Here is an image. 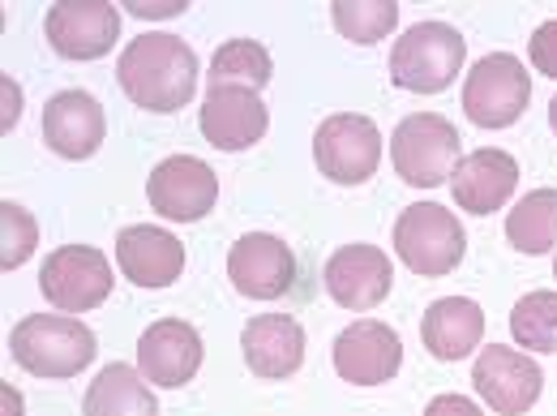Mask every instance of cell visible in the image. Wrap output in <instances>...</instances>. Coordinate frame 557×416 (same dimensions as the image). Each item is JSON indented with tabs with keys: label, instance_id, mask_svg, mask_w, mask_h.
Instances as JSON below:
<instances>
[{
	"label": "cell",
	"instance_id": "10",
	"mask_svg": "<svg viewBox=\"0 0 557 416\" xmlns=\"http://www.w3.org/2000/svg\"><path fill=\"white\" fill-rule=\"evenodd\" d=\"M48 44L65 61H99L121 35V9L108 0H61L44 17Z\"/></svg>",
	"mask_w": 557,
	"mask_h": 416
},
{
	"label": "cell",
	"instance_id": "20",
	"mask_svg": "<svg viewBox=\"0 0 557 416\" xmlns=\"http://www.w3.org/2000/svg\"><path fill=\"white\" fill-rule=\"evenodd\" d=\"M240 347H245V360L258 378L278 382L305 365V327L292 314H258L245 322Z\"/></svg>",
	"mask_w": 557,
	"mask_h": 416
},
{
	"label": "cell",
	"instance_id": "14",
	"mask_svg": "<svg viewBox=\"0 0 557 416\" xmlns=\"http://www.w3.org/2000/svg\"><path fill=\"white\" fill-rule=\"evenodd\" d=\"M322 279H326V292L335 305H344L351 314H364L391 296L395 267H391L386 249H377V245H344L331 254Z\"/></svg>",
	"mask_w": 557,
	"mask_h": 416
},
{
	"label": "cell",
	"instance_id": "6",
	"mask_svg": "<svg viewBox=\"0 0 557 416\" xmlns=\"http://www.w3.org/2000/svg\"><path fill=\"white\" fill-rule=\"evenodd\" d=\"M532 99V77L515 52H488L463 77V112L481 130H510Z\"/></svg>",
	"mask_w": 557,
	"mask_h": 416
},
{
	"label": "cell",
	"instance_id": "25",
	"mask_svg": "<svg viewBox=\"0 0 557 416\" xmlns=\"http://www.w3.org/2000/svg\"><path fill=\"white\" fill-rule=\"evenodd\" d=\"M331 17L344 39L369 48V44H382L399 26V4L395 0H335Z\"/></svg>",
	"mask_w": 557,
	"mask_h": 416
},
{
	"label": "cell",
	"instance_id": "2",
	"mask_svg": "<svg viewBox=\"0 0 557 416\" xmlns=\"http://www.w3.org/2000/svg\"><path fill=\"white\" fill-rule=\"evenodd\" d=\"M95 352V331L65 314H30L9 331V356L35 378H77Z\"/></svg>",
	"mask_w": 557,
	"mask_h": 416
},
{
	"label": "cell",
	"instance_id": "9",
	"mask_svg": "<svg viewBox=\"0 0 557 416\" xmlns=\"http://www.w3.org/2000/svg\"><path fill=\"white\" fill-rule=\"evenodd\" d=\"M146 198H150V210H159L172 223H198L214 210L219 176L198 155H168L146 176Z\"/></svg>",
	"mask_w": 557,
	"mask_h": 416
},
{
	"label": "cell",
	"instance_id": "19",
	"mask_svg": "<svg viewBox=\"0 0 557 416\" xmlns=\"http://www.w3.org/2000/svg\"><path fill=\"white\" fill-rule=\"evenodd\" d=\"M108 134V117L95 95L86 90H61L44 103V142L61 159H90Z\"/></svg>",
	"mask_w": 557,
	"mask_h": 416
},
{
	"label": "cell",
	"instance_id": "18",
	"mask_svg": "<svg viewBox=\"0 0 557 416\" xmlns=\"http://www.w3.org/2000/svg\"><path fill=\"white\" fill-rule=\"evenodd\" d=\"M116 267L138 287H168L185 271V245L168 228L134 223L116 236Z\"/></svg>",
	"mask_w": 557,
	"mask_h": 416
},
{
	"label": "cell",
	"instance_id": "27",
	"mask_svg": "<svg viewBox=\"0 0 557 416\" xmlns=\"http://www.w3.org/2000/svg\"><path fill=\"white\" fill-rule=\"evenodd\" d=\"M39 245V223L35 215L17 203H0V267L17 271Z\"/></svg>",
	"mask_w": 557,
	"mask_h": 416
},
{
	"label": "cell",
	"instance_id": "24",
	"mask_svg": "<svg viewBox=\"0 0 557 416\" xmlns=\"http://www.w3.org/2000/svg\"><path fill=\"white\" fill-rule=\"evenodd\" d=\"M275 73L271 52L258 39H227L210 61V86H249L262 90Z\"/></svg>",
	"mask_w": 557,
	"mask_h": 416
},
{
	"label": "cell",
	"instance_id": "5",
	"mask_svg": "<svg viewBox=\"0 0 557 416\" xmlns=\"http://www.w3.org/2000/svg\"><path fill=\"white\" fill-rule=\"evenodd\" d=\"M391 163L404 185L433 189L459 163V130L437 112H412L391 134Z\"/></svg>",
	"mask_w": 557,
	"mask_h": 416
},
{
	"label": "cell",
	"instance_id": "11",
	"mask_svg": "<svg viewBox=\"0 0 557 416\" xmlns=\"http://www.w3.org/2000/svg\"><path fill=\"white\" fill-rule=\"evenodd\" d=\"M472 382H476V395L497 416H523L541 400L545 374L532 356H523L515 347L488 344L481 347V356L472 365Z\"/></svg>",
	"mask_w": 557,
	"mask_h": 416
},
{
	"label": "cell",
	"instance_id": "13",
	"mask_svg": "<svg viewBox=\"0 0 557 416\" xmlns=\"http://www.w3.org/2000/svg\"><path fill=\"white\" fill-rule=\"evenodd\" d=\"M202 335L181 318H159L141 331L138 369L150 387H185L202 369Z\"/></svg>",
	"mask_w": 557,
	"mask_h": 416
},
{
	"label": "cell",
	"instance_id": "4",
	"mask_svg": "<svg viewBox=\"0 0 557 416\" xmlns=\"http://www.w3.org/2000/svg\"><path fill=\"white\" fill-rule=\"evenodd\" d=\"M395 254L420 279L450 276L468 254L463 223L455 219V210H446L442 203H417V207L404 210L399 223H395Z\"/></svg>",
	"mask_w": 557,
	"mask_h": 416
},
{
	"label": "cell",
	"instance_id": "8",
	"mask_svg": "<svg viewBox=\"0 0 557 416\" xmlns=\"http://www.w3.org/2000/svg\"><path fill=\"white\" fill-rule=\"evenodd\" d=\"M112 262L95 245H61L44 258V301L57 305L61 314H86L99 309L112 296Z\"/></svg>",
	"mask_w": 557,
	"mask_h": 416
},
{
	"label": "cell",
	"instance_id": "22",
	"mask_svg": "<svg viewBox=\"0 0 557 416\" xmlns=\"http://www.w3.org/2000/svg\"><path fill=\"white\" fill-rule=\"evenodd\" d=\"M82 416H159V404L134 365H108L99 369V378L86 387Z\"/></svg>",
	"mask_w": 557,
	"mask_h": 416
},
{
	"label": "cell",
	"instance_id": "17",
	"mask_svg": "<svg viewBox=\"0 0 557 416\" xmlns=\"http://www.w3.org/2000/svg\"><path fill=\"white\" fill-rule=\"evenodd\" d=\"M519 189V159L510 150H472L455 163L450 172V194H455V207L468 210V215H493L502 210Z\"/></svg>",
	"mask_w": 557,
	"mask_h": 416
},
{
	"label": "cell",
	"instance_id": "21",
	"mask_svg": "<svg viewBox=\"0 0 557 416\" xmlns=\"http://www.w3.org/2000/svg\"><path fill=\"white\" fill-rule=\"evenodd\" d=\"M420 340L433 360H463L485 340V314L472 296H442L424 309Z\"/></svg>",
	"mask_w": 557,
	"mask_h": 416
},
{
	"label": "cell",
	"instance_id": "31",
	"mask_svg": "<svg viewBox=\"0 0 557 416\" xmlns=\"http://www.w3.org/2000/svg\"><path fill=\"white\" fill-rule=\"evenodd\" d=\"M0 86H4V130H13V125H17V103H22V90H17L9 77H4Z\"/></svg>",
	"mask_w": 557,
	"mask_h": 416
},
{
	"label": "cell",
	"instance_id": "33",
	"mask_svg": "<svg viewBox=\"0 0 557 416\" xmlns=\"http://www.w3.org/2000/svg\"><path fill=\"white\" fill-rule=\"evenodd\" d=\"M549 125H554V134H557V95H554V103H549Z\"/></svg>",
	"mask_w": 557,
	"mask_h": 416
},
{
	"label": "cell",
	"instance_id": "32",
	"mask_svg": "<svg viewBox=\"0 0 557 416\" xmlns=\"http://www.w3.org/2000/svg\"><path fill=\"white\" fill-rule=\"evenodd\" d=\"M0 404H4V416H22V395H17L9 382L0 387Z\"/></svg>",
	"mask_w": 557,
	"mask_h": 416
},
{
	"label": "cell",
	"instance_id": "16",
	"mask_svg": "<svg viewBox=\"0 0 557 416\" xmlns=\"http://www.w3.org/2000/svg\"><path fill=\"white\" fill-rule=\"evenodd\" d=\"M198 125L210 146H219V150H249L267 138L271 112H267L262 95L249 86H210Z\"/></svg>",
	"mask_w": 557,
	"mask_h": 416
},
{
	"label": "cell",
	"instance_id": "26",
	"mask_svg": "<svg viewBox=\"0 0 557 416\" xmlns=\"http://www.w3.org/2000/svg\"><path fill=\"white\" fill-rule=\"evenodd\" d=\"M510 335L528 352H557V292H528L510 309Z\"/></svg>",
	"mask_w": 557,
	"mask_h": 416
},
{
	"label": "cell",
	"instance_id": "23",
	"mask_svg": "<svg viewBox=\"0 0 557 416\" xmlns=\"http://www.w3.org/2000/svg\"><path fill=\"white\" fill-rule=\"evenodd\" d=\"M506 241L528 258L557 249V189L523 194L506 215Z\"/></svg>",
	"mask_w": 557,
	"mask_h": 416
},
{
	"label": "cell",
	"instance_id": "29",
	"mask_svg": "<svg viewBox=\"0 0 557 416\" xmlns=\"http://www.w3.org/2000/svg\"><path fill=\"white\" fill-rule=\"evenodd\" d=\"M424 416H485L468 395H437L429 408H424Z\"/></svg>",
	"mask_w": 557,
	"mask_h": 416
},
{
	"label": "cell",
	"instance_id": "34",
	"mask_svg": "<svg viewBox=\"0 0 557 416\" xmlns=\"http://www.w3.org/2000/svg\"><path fill=\"white\" fill-rule=\"evenodd\" d=\"M554 276H557V258H554Z\"/></svg>",
	"mask_w": 557,
	"mask_h": 416
},
{
	"label": "cell",
	"instance_id": "3",
	"mask_svg": "<svg viewBox=\"0 0 557 416\" xmlns=\"http://www.w3.org/2000/svg\"><path fill=\"white\" fill-rule=\"evenodd\" d=\"M468 61V39L450 22H417L391 48V82L412 95H437Z\"/></svg>",
	"mask_w": 557,
	"mask_h": 416
},
{
	"label": "cell",
	"instance_id": "30",
	"mask_svg": "<svg viewBox=\"0 0 557 416\" xmlns=\"http://www.w3.org/2000/svg\"><path fill=\"white\" fill-rule=\"evenodd\" d=\"M185 9H189L185 0H154V4L129 0V13H134V17H176V13H185Z\"/></svg>",
	"mask_w": 557,
	"mask_h": 416
},
{
	"label": "cell",
	"instance_id": "28",
	"mask_svg": "<svg viewBox=\"0 0 557 416\" xmlns=\"http://www.w3.org/2000/svg\"><path fill=\"white\" fill-rule=\"evenodd\" d=\"M528 61L536 65V73H545V77L557 82V17L541 22V26L532 30V39H528Z\"/></svg>",
	"mask_w": 557,
	"mask_h": 416
},
{
	"label": "cell",
	"instance_id": "7",
	"mask_svg": "<svg viewBox=\"0 0 557 416\" xmlns=\"http://www.w3.org/2000/svg\"><path fill=\"white\" fill-rule=\"evenodd\" d=\"M318 172L335 185H364L382 163V130L360 112H335L313 134Z\"/></svg>",
	"mask_w": 557,
	"mask_h": 416
},
{
	"label": "cell",
	"instance_id": "12",
	"mask_svg": "<svg viewBox=\"0 0 557 416\" xmlns=\"http://www.w3.org/2000/svg\"><path fill=\"white\" fill-rule=\"evenodd\" d=\"M399 365H404V344L399 331L386 322L360 318L335 340V374L351 387H382L399 374Z\"/></svg>",
	"mask_w": 557,
	"mask_h": 416
},
{
	"label": "cell",
	"instance_id": "15",
	"mask_svg": "<svg viewBox=\"0 0 557 416\" xmlns=\"http://www.w3.org/2000/svg\"><path fill=\"white\" fill-rule=\"evenodd\" d=\"M227 279L249 301H278L296 279V258L271 232H249L227 249Z\"/></svg>",
	"mask_w": 557,
	"mask_h": 416
},
{
	"label": "cell",
	"instance_id": "1",
	"mask_svg": "<svg viewBox=\"0 0 557 416\" xmlns=\"http://www.w3.org/2000/svg\"><path fill=\"white\" fill-rule=\"evenodd\" d=\"M116 82L146 112H181L198 90V57L181 35H138L116 61Z\"/></svg>",
	"mask_w": 557,
	"mask_h": 416
}]
</instances>
